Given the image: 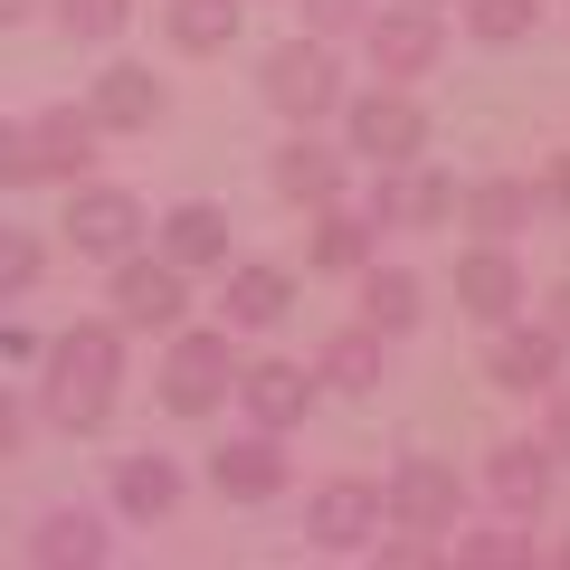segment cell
Segmentation results:
<instances>
[{
    "label": "cell",
    "mask_w": 570,
    "mask_h": 570,
    "mask_svg": "<svg viewBox=\"0 0 570 570\" xmlns=\"http://www.w3.org/2000/svg\"><path fill=\"white\" fill-rule=\"evenodd\" d=\"M39 362H48L39 409L67 428V438H96V428L115 419V381H124V324H115V314H86V324H67L58 343L39 352Z\"/></svg>",
    "instance_id": "cell-1"
},
{
    "label": "cell",
    "mask_w": 570,
    "mask_h": 570,
    "mask_svg": "<svg viewBox=\"0 0 570 570\" xmlns=\"http://www.w3.org/2000/svg\"><path fill=\"white\" fill-rule=\"evenodd\" d=\"M333 115H343V153H362L371 171L381 163H419L428 153V115H419L409 86H362V96H343Z\"/></svg>",
    "instance_id": "cell-2"
},
{
    "label": "cell",
    "mask_w": 570,
    "mask_h": 570,
    "mask_svg": "<svg viewBox=\"0 0 570 570\" xmlns=\"http://www.w3.org/2000/svg\"><path fill=\"white\" fill-rule=\"evenodd\" d=\"M163 409L171 419H209V409L238 390V352H228V324H209V333H181L171 324V352H163Z\"/></svg>",
    "instance_id": "cell-3"
},
{
    "label": "cell",
    "mask_w": 570,
    "mask_h": 570,
    "mask_svg": "<svg viewBox=\"0 0 570 570\" xmlns=\"http://www.w3.org/2000/svg\"><path fill=\"white\" fill-rule=\"evenodd\" d=\"M381 523L448 542V532L466 523V485H456V466H448V456H400L390 485H381Z\"/></svg>",
    "instance_id": "cell-4"
},
{
    "label": "cell",
    "mask_w": 570,
    "mask_h": 570,
    "mask_svg": "<svg viewBox=\"0 0 570 570\" xmlns=\"http://www.w3.org/2000/svg\"><path fill=\"white\" fill-rule=\"evenodd\" d=\"M266 105H276L285 124H324L333 105H343V67H333V39H285L266 48Z\"/></svg>",
    "instance_id": "cell-5"
},
{
    "label": "cell",
    "mask_w": 570,
    "mask_h": 570,
    "mask_svg": "<svg viewBox=\"0 0 570 570\" xmlns=\"http://www.w3.org/2000/svg\"><path fill=\"white\" fill-rule=\"evenodd\" d=\"M352 39L371 48V77H381V86H409V77H428V67L448 58V29H438V10H409V0L371 10Z\"/></svg>",
    "instance_id": "cell-6"
},
{
    "label": "cell",
    "mask_w": 570,
    "mask_h": 570,
    "mask_svg": "<svg viewBox=\"0 0 570 570\" xmlns=\"http://www.w3.org/2000/svg\"><path fill=\"white\" fill-rule=\"evenodd\" d=\"M362 219L371 228H448L456 219V181H448V171H428V153H419V163H381V171H371Z\"/></svg>",
    "instance_id": "cell-7"
},
{
    "label": "cell",
    "mask_w": 570,
    "mask_h": 570,
    "mask_svg": "<svg viewBox=\"0 0 570 570\" xmlns=\"http://www.w3.org/2000/svg\"><path fill=\"white\" fill-rule=\"evenodd\" d=\"M190 314V276L171 257H134V247H124L115 257V324L124 333H171Z\"/></svg>",
    "instance_id": "cell-8"
},
{
    "label": "cell",
    "mask_w": 570,
    "mask_h": 570,
    "mask_svg": "<svg viewBox=\"0 0 570 570\" xmlns=\"http://www.w3.org/2000/svg\"><path fill=\"white\" fill-rule=\"evenodd\" d=\"M523 257H513V238H475L466 257H456V314H475V324H504V314H523Z\"/></svg>",
    "instance_id": "cell-9"
},
{
    "label": "cell",
    "mask_w": 570,
    "mask_h": 570,
    "mask_svg": "<svg viewBox=\"0 0 570 570\" xmlns=\"http://www.w3.org/2000/svg\"><path fill=\"white\" fill-rule=\"evenodd\" d=\"M142 228H153V219H142V200H134V190H115V181H77V200H67V238H77V257L115 266Z\"/></svg>",
    "instance_id": "cell-10"
},
{
    "label": "cell",
    "mask_w": 570,
    "mask_h": 570,
    "mask_svg": "<svg viewBox=\"0 0 570 570\" xmlns=\"http://www.w3.org/2000/svg\"><path fill=\"white\" fill-rule=\"evenodd\" d=\"M494 333V343H485V381L494 390H523V400H532V390H551V381H561V333H551V324H513V314H504V324H485Z\"/></svg>",
    "instance_id": "cell-11"
},
{
    "label": "cell",
    "mask_w": 570,
    "mask_h": 570,
    "mask_svg": "<svg viewBox=\"0 0 570 570\" xmlns=\"http://www.w3.org/2000/svg\"><path fill=\"white\" fill-rule=\"evenodd\" d=\"M371 532H381V485L333 475V485L305 494V542L314 551H371Z\"/></svg>",
    "instance_id": "cell-12"
},
{
    "label": "cell",
    "mask_w": 570,
    "mask_h": 570,
    "mask_svg": "<svg viewBox=\"0 0 570 570\" xmlns=\"http://www.w3.org/2000/svg\"><path fill=\"white\" fill-rule=\"evenodd\" d=\"M96 142H105V124L86 115V105H39V115H29V153H39V181H67V190H77L86 171H96Z\"/></svg>",
    "instance_id": "cell-13"
},
{
    "label": "cell",
    "mask_w": 570,
    "mask_h": 570,
    "mask_svg": "<svg viewBox=\"0 0 570 570\" xmlns=\"http://www.w3.org/2000/svg\"><path fill=\"white\" fill-rule=\"evenodd\" d=\"M285 475H295V466H285V438H276V428H247V438H228V448L209 456V485H219L228 504H276Z\"/></svg>",
    "instance_id": "cell-14"
},
{
    "label": "cell",
    "mask_w": 570,
    "mask_h": 570,
    "mask_svg": "<svg viewBox=\"0 0 570 570\" xmlns=\"http://www.w3.org/2000/svg\"><path fill=\"white\" fill-rule=\"evenodd\" d=\"M228 400L247 409V428H276V438H285V428L314 409V371H305V362H247Z\"/></svg>",
    "instance_id": "cell-15"
},
{
    "label": "cell",
    "mask_w": 570,
    "mask_h": 570,
    "mask_svg": "<svg viewBox=\"0 0 570 570\" xmlns=\"http://www.w3.org/2000/svg\"><path fill=\"white\" fill-rule=\"evenodd\" d=\"M276 190H285V200H305V209L343 200V153H333L314 124H295V134L276 142Z\"/></svg>",
    "instance_id": "cell-16"
},
{
    "label": "cell",
    "mask_w": 570,
    "mask_h": 570,
    "mask_svg": "<svg viewBox=\"0 0 570 570\" xmlns=\"http://www.w3.org/2000/svg\"><path fill=\"white\" fill-rule=\"evenodd\" d=\"M86 115H96L105 134H153V124H163V77H153V67H105L96 96H86Z\"/></svg>",
    "instance_id": "cell-17"
},
{
    "label": "cell",
    "mask_w": 570,
    "mask_h": 570,
    "mask_svg": "<svg viewBox=\"0 0 570 570\" xmlns=\"http://www.w3.org/2000/svg\"><path fill=\"white\" fill-rule=\"evenodd\" d=\"M485 494H494V513H542V494H551V448H532V438H504V448L485 456Z\"/></svg>",
    "instance_id": "cell-18"
},
{
    "label": "cell",
    "mask_w": 570,
    "mask_h": 570,
    "mask_svg": "<svg viewBox=\"0 0 570 570\" xmlns=\"http://www.w3.org/2000/svg\"><path fill=\"white\" fill-rule=\"evenodd\" d=\"M285 305H295V276H285V266H257V257L228 266V295H219V324L228 333H266Z\"/></svg>",
    "instance_id": "cell-19"
},
{
    "label": "cell",
    "mask_w": 570,
    "mask_h": 570,
    "mask_svg": "<svg viewBox=\"0 0 570 570\" xmlns=\"http://www.w3.org/2000/svg\"><path fill=\"white\" fill-rule=\"evenodd\" d=\"M305 257L324 266V276H362V266L381 257V228H371L362 209H343V200H324V209H314V238H305Z\"/></svg>",
    "instance_id": "cell-20"
},
{
    "label": "cell",
    "mask_w": 570,
    "mask_h": 570,
    "mask_svg": "<svg viewBox=\"0 0 570 570\" xmlns=\"http://www.w3.org/2000/svg\"><path fill=\"white\" fill-rule=\"evenodd\" d=\"M105 551H115V542H105V523L86 504H58L39 532H29V561H39V570H96Z\"/></svg>",
    "instance_id": "cell-21"
},
{
    "label": "cell",
    "mask_w": 570,
    "mask_h": 570,
    "mask_svg": "<svg viewBox=\"0 0 570 570\" xmlns=\"http://www.w3.org/2000/svg\"><path fill=\"white\" fill-rule=\"evenodd\" d=\"M171 504H181V466H171V456L142 448V456L115 466V513H124V523H163Z\"/></svg>",
    "instance_id": "cell-22"
},
{
    "label": "cell",
    "mask_w": 570,
    "mask_h": 570,
    "mask_svg": "<svg viewBox=\"0 0 570 570\" xmlns=\"http://www.w3.org/2000/svg\"><path fill=\"white\" fill-rule=\"evenodd\" d=\"M163 257L181 266V276H190V266H228V209L219 200H181L163 219Z\"/></svg>",
    "instance_id": "cell-23"
},
{
    "label": "cell",
    "mask_w": 570,
    "mask_h": 570,
    "mask_svg": "<svg viewBox=\"0 0 570 570\" xmlns=\"http://www.w3.org/2000/svg\"><path fill=\"white\" fill-rule=\"evenodd\" d=\"M419 314H428V285L409 276V266H381V257H371V266H362V324L390 343V333H409Z\"/></svg>",
    "instance_id": "cell-24"
},
{
    "label": "cell",
    "mask_w": 570,
    "mask_h": 570,
    "mask_svg": "<svg viewBox=\"0 0 570 570\" xmlns=\"http://www.w3.org/2000/svg\"><path fill=\"white\" fill-rule=\"evenodd\" d=\"M532 219H542V190L513 181V171H494V181L466 190V228L475 238H513V228H532Z\"/></svg>",
    "instance_id": "cell-25"
},
{
    "label": "cell",
    "mask_w": 570,
    "mask_h": 570,
    "mask_svg": "<svg viewBox=\"0 0 570 570\" xmlns=\"http://www.w3.org/2000/svg\"><path fill=\"white\" fill-rule=\"evenodd\" d=\"M314 390H343V400L381 390V333H371V324H343V333L324 343V362H314Z\"/></svg>",
    "instance_id": "cell-26"
},
{
    "label": "cell",
    "mask_w": 570,
    "mask_h": 570,
    "mask_svg": "<svg viewBox=\"0 0 570 570\" xmlns=\"http://www.w3.org/2000/svg\"><path fill=\"white\" fill-rule=\"evenodd\" d=\"M163 29H171V48H181V58H219V48L238 39V0H171Z\"/></svg>",
    "instance_id": "cell-27"
},
{
    "label": "cell",
    "mask_w": 570,
    "mask_h": 570,
    "mask_svg": "<svg viewBox=\"0 0 570 570\" xmlns=\"http://www.w3.org/2000/svg\"><path fill=\"white\" fill-rule=\"evenodd\" d=\"M448 551H456V561H485V570H523L532 561V532H523V513H494V523H456L448 532Z\"/></svg>",
    "instance_id": "cell-28"
},
{
    "label": "cell",
    "mask_w": 570,
    "mask_h": 570,
    "mask_svg": "<svg viewBox=\"0 0 570 570\" xmlns=\"http://www.w3.org/2000/svg\"><path fill=\"white\" fill-rule=\"evenodd\" d=\"M532 20H542V0H466V29L485 48H513V39H532Z\"/></svg>",
    "instance_id": "cell-29"
},
{
    "label": "cell",
    "mask_w": 570,
    "mask_h": 570,
    "mask_svg": "<svg viewBox=\"0 0 570 570\" xmlns=\"http://www.w3.org/2000/svg\"><path fill=\"white\" fill-rule=\"evenodd\" d=\"M48 20H58L67 39H115V29L134 20V0H48Z\"/></svg>",
    "instance_id": "cell-30"
},
{
    "label": "cell",
    "mask_w": 570,
    "mask_h": 570,
    "mask_svg": "<svg viewBox=\"0 0 570 570\" xmlns=\"http://www.w3.org/2000/svg\"><path fill=\"white\" fill-rule=\"evenodd\" d=\"M39 266H48V247L29 228H0V305H20L29 285H39Z\"/></svg>",
    "instance_id": "cell-31"
},
{
    "label": "cell",
    "mask_w": 570,
    "mask_h": 570,
    "mask_svg": "<svg viewBox=\"0 0 570 570\" xmlns=\"http://www.w3.org/2000/svg\"><path fill=\"white\" fill-rule=\"evenodd\" d=\"M371 20V0H305V39H352Z\"/></svg>",
    "instance_id": "cell-32"
},
{
    "label": "cell",
    "mask_w": 570,
    "mask_h": 570,
    "mask_svg": "<svg viewBox=\"0 0 570 570\" xmlns=\"http://www.w3.org/2000/svg\"><path fill=\"white\" fill-rule=\"evenodd\" d=\"M39 181V153H29V124H0V190Z\"/></svg>",
    "instance_id": "cell-33"
},
{
    "label": "cell",
    "mask_w": 570,
    "mask_h": 570,
    "mask_svg": "<svg viewBox=\"0 0 570 570\" xmlns=\"http://www.w3.org/2000/svg\"><path fill=\"white\" fill-rule=\"evenodd\" d=\"M542 448H551V466H570V381H551V419H542Z\"/></svg>",
    "instance_id": "cell-34"
},
{
    "label": "cell",
    "mask_w": 570,
    "mask_h": 570,
    "mask_svg": "<svg viewBox=\"0 0 570 570\" xmlns=\"http://www.w3.org/2000/svg\"><path fill=\"white\" fill-rule=\"evenodd\" d=\"M20 438H29V409L0 390V456H20Z\"/></svg>",
    "instance_id": "cell-35"
},
{
    "label": "cell",
    "mask_w": 570,
    "mask_h": 570,
    "mask_svg": "<svg viewBox=\"0 0 570 570\" xmlns=\"http://www.w3.org/2000/svg\"><path fill=\"white\" fill-rule=\"evenodd\" d=\"M532 190H542L551 209H570V163H551V171H542V181H532Z\"/></svg>",
    "instance_id": "cell-36"
},
{
    "label": "cell",
    "mask_w": 570,
    "mask_h": 570,
    "mask_svg": "<svg viewBox=\"0 0 570 570\" xmlns=\"http://www.w3.org/2000/svg\"><path fill=\"white\" fill-rule=\"evenodd\" d=\"M542 324H551V333H561V343H570V276L551 285V314H542Z\"/></svg>",
    "instance_id": "cell-37"
},
{
    "label": "cell",
    "mask_w": 570,
    "mask_h": 570,
    "mask_svg": "<svg viewBox=\"0 0 570 570\" xmlns=\"http://www.w3.org/2000/svg\"><path fill=\"white\" fill-rule=\"evenodd\" d=\"M20 20H39V0H0V29H20Z\"/></svg>",
    "instance_id": "cell-38"
},
{
    "label": "cell",
    "mask_w": 570,
    "mask_h": 570,
    "mask_svg": "<svg viewBox=\"0 0 570 570\" xmlns=\"http://www.w3.org/2000/svg\"><path fill=\"white\" fill-rule=\"evenodd\" d=\"M409 10H448V0H409Z\"/></svg>",
    "instance_id": "cell-39"
},
{
    "label": "cell",
    "mask_w": 570,
    "mask_h": 570,
    "mask_svg": "<svg viewBox=\"0 0 570 570\" xmlns=\"http://www.w3.org/2000/svg\"><path fill=\"white\" fill-rule=\"evenodd\" d=\"M561 570H570V542H561Z\"/></svg>",
    "instance_id": "cell-40"
}]
</instances>
